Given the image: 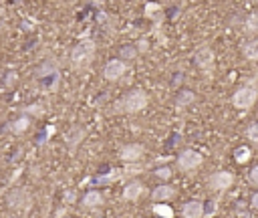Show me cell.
<instances>
[{"mask_svg": "<svg viewBox=\"0 0 258 218\" xmlns=\"http://www.w3.org/2000/svg\"><path fill=\"white\" fill-rule=\"evenodd\" d=\"M151 210L159 216H164V218H174V210L170 208V204H153Z\"/></svg>", "mask_w": 258, "mask_h": 218, "instance_id": "d6986e66", "label": "cell"}, {"mask_svg": "<svg viewBox=\"0 0 258 218\" xmlns=\"http://www.w3.org/2000/svg\"><path fill=\"white\" fill-rule=\"evenodd\" d=\"M125 71H127V65L123 63L121 59H111V61H107L105 67H103V79L111 81V83L119 81L125 75Z\"/></svg>", "mask_w": 258, "mask_h": 218, "instance_id": "52a82bcc", "label": "cell"}, {"mask_svg": "<svg viewBox=\"0 0 258 218\" xmlns=\"http://www.w3.org/2000/svg\"><path fill=\"white\" fill-rule=\"evenodd\" d=\"M182 216L184 218H202L204 216V204L200 200H190L184 204L182 208Z\"/></svg>", "mask_w": 258, "mask_h": 218, "instance_id": "7c38bea8", "label": "cell"}, {"mask_svg": "<svg viewBox=\"0 0 258 218\" xmlns=\"http://www.w3.org/2000/svg\"><path fill=\"white\" fill-rule=\"evenodd\" d=\"M196 65L202 69V71H208V69H212L214 67V51L212 49H208V47H204V49H200L198 53H196Z\"/></svg>", "mask_w": 258, "mask_h": 218, "instance_id": "30bf717a", "label": "cell"}, {"mask_svg": "<svg viewBox=\"0 0 258 218\" xmlns=\"http://www.w3.org/2000/svg\"><path fill=\"white\" fill-rule=\"evenodd\" d=\"M246 138H248L252 144H258V121L252 123V126L246 130Z\"/></svg>", "mask_w": 258, "mask_h": 218, "instance_id": "44dd1931", "label": "cell"}, {"mask_svg": "<svg viewBox=\"0 0 258 218\" xmlns=\"http://www.w3.org/2000/svg\"><path fill=\"white\" fill-rule=\"evenodd\" d=\"M242 53H244V57H246L248 61H258V39L248 41V43L244 45Z\"/></svg>", "mask_w": 258, "mask_h": 218, "instance_id": "e0dca14e", "label": "cell"}, {"mask_svg": "<svg viewBox=\"0 0 258 218\" xmlns=\"http://www.w3.org/2000/svg\"><path fill=\"white\" fill-rule=\"evenodd\" d=\"M258 99V89L254 85H244L240 89L234 91V95H232V105L236 109H250Z\"/></svg>", "mask_w": 258, "mask_h": 218, "instance_id": "7a4b0ae2", "label": "cell"}, {"mask_svg": "<svg viewBox=\"0 0 258 218\" xmlns=\"http://www.w3.org/2000/svg\"><path fill=\"white\" fill-rule=\"evenodd\" d=\"M174 196H176V188H174V186H170V184L155 186L153 192H151V198L155 202H170Z\"/></svg>", "mask_w": 258, "mask_h": 218, "instance_id": "8fae6325", "label": "cell"}, {"mask_svg": "<svg viewBox=\"0 0 258 218\" xmlns=\"http://www.w3.org/2000/svg\"><path fill=\"white\" fill-rule=\"evenodd\" d=\"M155 176L161 178V180H170L172 178V168L170 166H161V168L155 170Z\"/></svg>", "mask_w": 258, "mask_h": 218, "instance_id": "603a6c76", "label": "cell"}, {"mask_svg": "<svg viewBox=\"0 0 258 218\" xmlns=\"http://www.w3.org/2000/svg\"><path fill=\"white\" fill-rule=\"evenodd\" d=\"M143 192H145V186H143L141 182H137V180H131V182L125 184L123 198L129 200V202H135V200H139V198L143 196Z\"/></svg>", "mask_w": 258, "mask_h": 218, "instance_id": "9c48e42d", "label": "cell"}, {"mask_svg": "<svg viewBox=\"0 0 258 218\" xmlns=\"http://www.w3.org/2000/svg\"><path fill=\"white\" fill-rule=\"evenodd\" d=\"M119 57H121L123 63H125V61H133L137 57V47H123L121 53H119Z\"/></svg>", "mask_w": 258, "mask_h": 218, "instance_id": "ffe728a7", "label": "cell"}, {"mask_svg": "<svg viewBox=\"0 0 258 218\" xmlns=\"http://www.w3.org/2000/svg\"><path fill=\"white\" fill-rule=\"evenodd\" d=\"M95 53H97L95 41L85 39V41L77 43L73 47V51H71V65L73 67H85V65H89L91 61H93V57H95Z\"/></svg>", "mask_w": 258, "mask_h": 218, "instance_id": "6da1fadb", "label": "cell"}, {"mask_svg": "<svg viewBox=\"0 0 258 218\" xmlns=\"http://www.w3.org/2000/svg\"><path fill=\"white\" fill-rule=\"evenodd\" d=\"M194 101H196V95H194V91H182L180 95H178V99H176V107H180V109H184V107H188V105H192Z\"/></svg>", "mask_w": 258, "mask_h": 218, "instance_id": "9a60e30c", "label": "cell"}, {"mask_svg": "<svg viewBox=\"0 0 258 218\" xmlns=\"http://www.w3.org/2000/svg\"><path fill=\"white\" fill-rule=\"evenodd\" d=\"M250 204H252V208H256L258 210V192L252 196V200H250Z\"/></svg>", "mask_w": 258, "mask_h": 218, "instance_id": "4316f807", "label": "cell"}, {"mask_svg": "<svg viewBox=\"0 0 258 218\" xmlns=\"http://www.w3.org/2000/svg\"><path fill=\"white\" fill-rule=\"evenodd\" d=\"M234 162L236 164H246L248 160H250V155H252V151H250V147L248 145H240V147H236L234 149Z\"/></svg>", "mask_w": 258, "mask_h": 218, "instance_id": "2e32d148", "label": "cell"}, {"mask_svg": "<svg viewBox=\"0 0 258 218\" xmlns=\"http://www.w3.org/2000/svg\"><path fill=\"white\" fill-rule=\"evenodd\" d=\"M6 204L12 208V210H18V212H28L30 206H32V196L22 190V188H14L8 196H6Z\"/></svg>", "mask_w": 258, "mask_h": 218, "instance_id": "277c9868", "label": "cell"}, {"mask_svg": "<svg viewBox=\"0 0 258 218\" xmlns=\"http://www.w3.org/2000/svg\"><path fill=\"white\" fill-rule=\"evenodd\" d=\"M198 166H202V153L196 151V149H186L178 155V168L184 170V172H190V170H196Z\"/></svg>", "mask_w": 258, "mask_h": 218, "instance_id": "5b68a950", "label": "cell"}, {"mask_svg": "<svg viewBox=\"0 0 258 218\" xmlns=\"http://www.w3.org/2000/svg\"><path fill=\"white\" fill-rule=\"evenodd\" d=\"M143 8H145V16H149V18H151V16H155V14L161 10V6H159L157 2H145V6H143Z\"/></svg>", "mask_w": 258, "mask_h": 218, "instance_id": "7402d4cb", "label": "cell"}, {"mask_svg": "<svg viewBox=\"0 0 258 218\" xmlns=\"http://www.w3.org/2000/svg\"><path fill=\"white\" fill-rule=\"evenodd\" d=\"M121 107H123L125 113H137V111L145 109L147 107V93L143 89L129 91L123 99V103H121Z\"/></svg>", "mask_w": 258, "mask_h": 218, "instance_id": "3957f363", "label": "cell"}, {"mask_svg": "<svg viewBox=\"0 0 258 218\" xmlns=\"http://www.w3.org/2000/svg\"><path fill=\"white\" fill-rule=\"evenodd\" d=\"M244 28H246V33H248V35H258V10L252 12V14L246 18Z\"/></svg>", "mask_w": 258, "mask_h": 218, "instance_id": "ac0fdd59", "label": "cell"}, {"mask_svg": "<svg viewBox=\"0 0 258 218\" xmlns=\"http://www.w3.org/2000/svg\"><path fill=\"white\" fill-rule=\"evenodd\" d=\"M103 204V194L99 190H91L83 196V206L85 208H99Z\"/></svg>", "mask_w": 258, "mask_h": 218, "instance_id": "4fadbf2b", "label": "cell"}, {"mask_svg": "<svg viewBox=\"0 0 258 218\" xmlns=\"http://www.w3.org/2000/svg\"><path fill=\"white\" fill-rule=\"evenodd\" d=\"M28 128H30V119H28L26 115H22V117H16V119L10 123V132H12V134H16V136L24 134Z\"/></svg>", "mask_w": 258, "mask_h": 218, "instance_id": "5bb4252c", "label": "cell"}, {"mask_svg": "<svg viewBox=\"0 0 258 218\" xmlns=\"http://www.w3.org/2000/svg\"><path fill=\"white\" fill-rule=\"evenodd\" d=\"M143 153H145V147L141 144H129V145H123L121 151H119V158L121 162L125 164H135L143 158Z\"/></svg>", "mask_w": 258, "mask_h": 218, "instance_id": "ba28073f", "label": "cell"}, {"mask_svg": "<svg viewBox=\"0 0 258 218\" xmlns=\"http://www.w3.org/2000/svg\"><path fill=\"white\" fill-rule=\"evenodd\" d=\"M147 49H149L147 41H145V39H141V41H139V49H137V51H147Z\"/></svg>", "mask_w": 258, "mask_h": 218, "instance_id": "484cf974", "label": "cell"}, {"mask_svg": "<svg viewBox=\"0 0 258 218\" xmlns=\"http://www.w3.org/2000/svg\"><path fill=\"white\" fill-rule=\"evenodd\" d=\"M248 182L258 188V166H254V168L248 172Z\"/></svg>", "mask_w": 258, "mask_h": 218, "instance_id": "cb8c5ba5", "label": "cell"}, {"mask_svg": "<svg viewBox=\"0 0 258 218\" xmlns=\"http://www.w3.org/2000/svg\"><path fill=\"white\" fill-rule=\"evenodd\" d=\"M14 79H16V77H14V73H10V77H6V83H8V85H12V83H14Z\"/></svg>", "mask_w": 258, "mask_h": 218, "instance_id": "83f0119b", "label": "cell"}, {"mask_svg": "<svg viewBox=\"0 0 258 218\" xmlns=\"http://www.w3.org/2000/svg\"><path fill=\"white\" fill-rule=\"evenodd\" d=\"M210 188L216 190V192H224L228 190L230 186L234 184V174L232 172H226V170H220V172H214L210 176Z\"/></svg>", "mask_w": 258, "mask_h": 218, "instance_id": "8992f818", "label": "cell"}, {"mask_svg": "<svg viewBox=\"0 0 258 218\" xmlns=\"http://www.w3.org/2000/svg\"><path fill=\"white\" fill-rule=\"evenodd\" d=\"M28 113H37V115H39V113H43V109H39V105H30V107H28Z\"/></svg>", "mask_w": 258, "mask_h": 218, "instance_id": "d4e9b609", "label": "cell"}]
</instances>
